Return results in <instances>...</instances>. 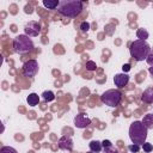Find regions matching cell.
<instances>
[{"label":"cell","instance_id":"obj_1","mask_svg":"<svg viewBox=\"0 0 153 153\" xmlns=\"http://www.w3.org/2000/svg\"><path fill=\"white\" fill-rule=\"evenodd\" d=\"M82 6L84 2L80 0H60L57 6V12L65 17L74 18L81 13Z\"/></svg>","mask_w":153,"mask_h":153},{"label":"cell","instance_id":"obj_2","mask_svg":"<svg viewBox=\"0 0 153 153\" xmlns=\"http://www.w3.org/2000/svg\"><path fill=\"white\" fill-rule=\"evenodd\" d=\"M151 50H152L151 49V45L146 41H142V39H135L129 45L130 55L136 61H143V60H146L148 57Z\"/></svg>","mask_w":153,"mask_h":153},{"label":"cell","instance_id":"obj_3","mask_svg":"<svg viewBox=\"0 0 153 153\" xmlns=\"http://www.w3.org/2000/svg\"><path fill=\"white\" fill-rule=\"evenodd\" d=\"M147 133L148 129L143 126L141 121H134L129 127V137L135 145H143L147 139Z\"/></svg>","mask_w":153,"mask_h":153},{"label":"cell","instance_id":"obj_4","mask_svg":"<svg viewBox=\"0 0 153 153\" xmlns=\"http://www.w3.org/2000/svg\"><path fill=\"white\" fill-rule=\"evenodd\" d=\"M13 49L18 54H26V53H29L33 49V42L25 33L24 35H18L13 39Z\"/></svg>","mask_w":153,"mask_h":153},{"label":"cell","instance_id":"obj_5","mask_svg":"<svg viewBox=\"0 0 153 153\" xmlns=\"http://www.w3.org/2000/svg\"><path fill=\"white\" fill-rule=\"evenodd\" d=\"M121 99H122V93L118 88H110V90H106L102 96H100V100L110 106V108H115L120 103H121Z\"/></svg>","mask_w":153,"mask_h":153},{"label":"cell","instance_id":"obj_6","mask_svg":"<svg viewBox=\"0 0 153 153\" xmlns=\"http://www.w3.org/2000/svg\"><path fill=\"white\" fill-rule=\"evenodd\" d=\"M23 74L26 78H33L38 72V63L36 60H29L23 65Z\"/></svg>","mask_w":153,"mask_h":153},{"label":"cell","instance_id":"obj_7","mask_svg":"<svg viewBox=\"0 0 153 153\" xmlns=\"http://www.w3.org/2000/svg\"><path fill=\"white\" fill-rule=\"evenodd\" d=\"M24 32L29 37H36L41 32V24L36 20H29L24 26Z\"/></svg>","mask_w":153,"mask_h":153},{"label":"cell","instance_id":"obj_8","mask_svg":"<svg viewBox=\"0 0 153 153\" xmlns=\"http://www.w3.org/2000/svg\"><path fill=\"white\" fill-rule=\"evenodd\" d=\"M90 124H91V118L86 114H79L74 117V126L76 128L82 129V128L88 127Z\"/></svg>","mask_w":153,"mask_h":153},{"label":"cell","instance_id":"obj_9","mask_svg":"<svg viewBox=\"0 0 153 153\" xmlns=\"http://www.w3.org/2000/svg\"><path fill=\"white\" fill-rule=\"evenodd\" d=\"M129 81V75L127 73H118L114 76V84L117 88L124 87Z\"/></svg>","mask_w":153,"mask_h":153},{"label":"cell","instance_id":"obj_10","mask_svg":"<svg viewBox=\"0 0 153 153\" xmlns=\"http://www.w3.org/2000/svg\"><path fill=\"white\" fill-rule=\"evenodd\" d=\"M57 146L62 151H72L73 149V140L69 136H61L57 141Z\"/></svg>","mask_w":153,"mask_h":153},{"label":"cell","instance_id":"obj_11","mask_svg":"<svg viewBox=\"0 0 153 153\" xmlns=\"http://www.w3.org/2000/svg\"><path fill=\"white\" fill-rule=\"evenodd\" d=\"M141 100L143 103H147V104L153 103V87H148L143 91V93L141 96Z\"/></svg>","mask_w":153,"mask_h":153},{"label":"cell","instance_id":"obj_12","mask_svg":"<svg viewBox=\"0 0 153 153\" xmlns=\"http://www.w3.org/2000/svg\"><path fill=\"white\" fill-rule=\"evenodd\" d=\"M26 102H27V104H29L30 106H36V105L39 103V96H38L37 93L32 92V93H30V94L27 96Z\"/></svg>","mask_w":153,"mask_h":153},{"label":"cell","instance_id":"obj_13","mask_svg":"<svg viewBox=\"0 0 153 153\" xmlns=\"http://www.w3.org/2000/svg\"><path fill=\"white\" fill-rule=\"evenodd\" d=\"M143 126L147 128V129H153V114H147L143 116L142 121Z\"/></svg>","mask_w":153,"mask_h":153},{"label":"cell","instance_id":"obj_14","mask_svg":"<svg viewBox=\"0 0 153 153\" xmlns=\"http://www.w3.org/2000/svg\"><path fill=\"white\" fill-rule=\"evenodd\" d=\"M88 147H90V151H92V152H97V153H99V152L103 149L102 142L98 141V140H92V141L88 143Z\"/></svg>","mask_w":153,"mask_h":153},{"label":"cell","instance_id":"obj_15","mask_svg":"<svg viewBox=\"0 0 153 153\" xmlns=\"http://www.w3.org/2000/svg\"><path fill=\"white\" fill-rule=\"evenodd\" d=\"M43 6L48 10H55L59 6V1H56V0H43Z\"/></svg>","mask_w":153,"mask_h":153},{"label":"cell","instance_id":"obj_16","mask_svg":"<svg viewBox=\"0 0 153 153\" xmlns=\"http://www.w3.org/2000/svg\"><path fill=\"white\" fill-rule=\"evenodd\" d=\"M42 99H43L44 102H47V103L53 102V100L55 99V94H54L53 91H44V92L42 93Z\"/></svg>","mask_w":153,"mask_h":153},{"label":"cell","instance_id":"obj_17","mask_svg":"<svg viewBox=\"0 0 153 153\" xmlns=\"http://www.w3.org/2000/svg\"><path fill=\"white\" fill-rule=\"evenodd\" d=\"M136 36L139 39H142V41H146L148 38V31L145 30V29H137L136 31Z\"/></svg>","mask_w":153,"mask_h":153},{"label":"cell","instance_id":"obj_18","mask_svg":"<svg viewBox=\"0 0 153 153\" xmlns=\"http://www.w3.org/2000/svg\"><path fill=\"white\" fill-rule=\"evenodd\" d=\"M0 153H18V152L16 148H13L11 146H4V147H1Z\"/></svg>","mask_w":153,"mask_h":153},{"label":"cell","instance_id":"obj_19","mask_svg":"<svg viewBox=\"0 0 153 153\" xmlns=\"http://www.w3.org/2000/svg\"><path fill=\"white\" fill-rule=\"evenodd\" d=\"M141 147H142V149H143L146 153H151V152L153 151V146H152V143H149V142H145L143 145H141Z\"/></svg>","mask_w":153,"mask_h":153},{"label":"cell","instance_id":"obj_20","mask_svg":"<svg viewBox=\"0 0 153 153\" xmlns=\"http://www.w3.org/2000/svg\"><path fill=\"white\" fill-rule=\"evenodd\" d=\"M79 29H80L82 32H87V31L90 30V23H88V22H81Z\"/></svg>","mask_w":153,"mask_h":153},{"label":"cell","instance_id":"obj_21","mask_svg":"<svg viewBox=\"0 0 153 153\" xmlns=\"http://www.w3.org/2000/svg\"><path fill=\"white\" fill-rule=\"evenodd\" d=\"M103 152L104 153H118V149L112 145V146H109V147L103 148Z\"/></svg>","mask_w":153,"mask_h":153},{"label":"cell","instance_id":"obj_22","mask_svg":"<svg viewBox=\"0 0 153 153\" xmlns=\"http://www.w3.org/2000/svg\"><path fill=\"white\" fill-rule=\"evenodd\" d=\"M97 68V65H96V62H93V61H87L86 62V69L87 71H94Z\"/></svg>","mask_w":153,"mask_h":153},{"label":"cell","instance_id":"obj_23","mask_svg":"<svg viewBox=\"0 0 153 153\" xmlns=\"http://www.w3.org/2000/svg\"><path fill=\"white\" fill-rule=\"evenodd\" d=\"M128 149H129L131 153H137V152L140 151V146L133 143V145H129V146H128Z\"/></svg>","mask_w":153,"mask_h":153},{"label":"cell","instance_id":"obj_24","mask_svg":"<svg viewBox=\"0 0 153 153\" xmlns=\"http://www.w3.org/2000/svg\"><path fill=\"white\" fill-rule=\"evenodd\" d=\"M146 61H147V63H148L151 67H153V50H151V53H149L148 57L146 59Z\"/></svg>","mask_w":153,"mask_h":153},{"label":"cell","instance_id":"obj_25","mask_svg":"<svg viewBox=\"0 0 153 153\" xmlns=\"http://www.w3.org/2000/svg\"><path fill=\"white\" fill-rule=\"evenodd\" d=\"M102 146H103V148H105V147L112 146V143H111L110 140H103V141H102Z\"/></svg>","mask_w":153,"mask_h":153},{"label":"cell","instance_id":"obj_26","mask_svg":"<svg viewBox=\"0 0 153 153\" xmlns=\"http://www.w3.org/2000/svg\"><path fill=\"white\" fill-rule=\"evenodd\" d=\"M122 71H123V73H128V72L130 71V65H129V63L123 65V66H122Z\"/></svg>","mask_w":153,"mask_h":153},{"label":"cell","instance_id":"obj_27","mask_svg":"<svg viewBox=\"0 0 153 153\" xmlns=\"http://www.w3.org/2000/svg\"><path fill=\"white\" fill-rule=\"evenodd\" d=\"M148 71H149V73L153 75V67H149V69H148Z\"/></svg>","mask_w":153,"mask_h":153},{"label":"cell","instance_id":"obj_28","mask_svg":"<svg viewBox=\"0 0 153 153\" xmlns=\"http://www.w3.org/2000/svg\"><path fill=\"white\" fill-rule=\"evenodd\" d=\"M86 153H97V152H92V151H90V152H86Z\"/></svg>","mask_w":153,"mask_h":153}]
</instances>
